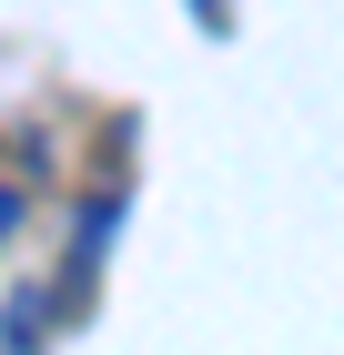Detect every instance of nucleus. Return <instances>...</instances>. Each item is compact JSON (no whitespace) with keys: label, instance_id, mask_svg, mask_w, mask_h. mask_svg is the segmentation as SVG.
Listing matches in <instances>:
<instances>
[{"label":"nucleus","instance_id":"obj_1","mask_svg":"<svg viewBox=\"0 0 344 355\" xmlns=\"http://www.w3.org/2000/svg\"><path fill=\"white\" fill-rule=\"evenodd\" d=\"M10 223H21V193H0V234H10Z\"/></svg>","mask_w":344,"mask_h":355}]
</instances>
